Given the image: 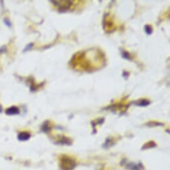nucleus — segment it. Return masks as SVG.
I'll list each match as a JSON object with an SVG mask.
<instances>
[{"label":"nucleus","instance_id":"obj_5","mask_svg":"<svg viewBox=\"0 0 170 170\" xmlns=\"http://www.w3.org/2000/svg\"><path fill=\"white\" fill-rule=\"evenodd\" d=\"M122 56H123V58H125L126 60H131V59H130V54H129V53L127 52V51H124V52L123 51V53H122Z\"/></svg>","mask_w":170,"mask_h":170},{"label":"nucleus","instance_id":"obj_4","mask_svg":"<svg viewBox=\"0 0 170 170\" xmlns=\"http://www.w3.org/2000/svg\"><path fill=\"white\" fill-rule=\"evenodd\" d=\"M7 113L8 114H17V113H19V109L16 107H12L7 111Z\"/></svg>","mask_w":170,"mask_h":170},{"label":"nucleus","instance_id":"obj_2","mask_svg":"<svg viewBox=\"0 0 170 170\" xmlns=\"http://www.w3.org/2000/svg\"><path fill=\"white\" fill-rule=\"evenodd\" d=\"M30 135L28 133H21L18 136V138L19 140L21 141H26L30 138Z\"/></svg>","mask_w":170,"mask_h":170},{"label":"nucleus","instance_id":"obj_1","mask_svg":"<svg viewBox=\"0 0 170 170\" xmlns=\"http://www.w3.org/2000/svg\"><path fill=\"white\" fill-rule=\"evenodd\" d=\"M150 103V102L147 100H139L137 102H135V104L138 105V106H147Z\"/></svg>","mask_w":170,"mask_h":170},{"label":"nucleus","instance_id":"obj_3","mask_svg":"<svg viewBox=\"0 0 170 170\" xmlns=\"http://www.w3.org/2000/svg\"><path fill=\"white\" fill-rule=\"evenodd\" d=\"M145 32H146V34L147 35H151L152 34V32H153V29H152L151 26L146 25V26H145Z\"/></svg>","mask_w":170,"mask_h":170}]
</instances>
